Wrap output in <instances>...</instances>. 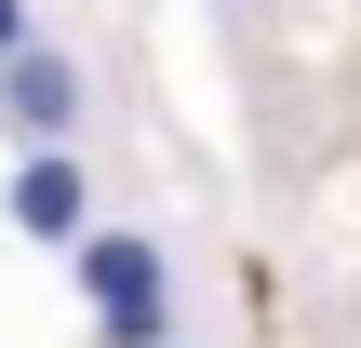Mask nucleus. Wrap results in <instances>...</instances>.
<instances>
[{
	"label": "nucleus",
	"mask_w": 361,
	"mask_h": 348,
	"mask_svg": "<svg viewBox=\"0 0 361 348\" xmlns=\"http://www.w3.org/2000/svg\"><path fill=\"white\" fill-rule=\"evenodd\" d=\"M67 295L107 322V308H161L174 295V241L161 228H121V215H94L80 241H67Z\"/></svg>",
	"instance_id": "f03ea898"
},
{
	"label": "nucleus",
	"mask_w": 361,
	"mask_h": 348,
	"mask_svg": "<svg viewBox=\"0 0 361 348\" xmlns=\"http://www.w3.org/2000/svg\"><path fill=\"white\" fill-rule=\"evenodd\" d=\"M80 121H94V67L40 27V40L0 67V134H13V161H54V148H80Z\"/></svg>",
	"instance_id": "f257e3e1"
},
{
	"label": "nucleus",
	"mask_w": 361,
	"mask_h": 348,
	"mask_svg": "<svg viewBox=\"0 0 361 348\" xmlns=\"http://www.w3.org/2000/svg\"><path fill=\"white\" fill-rule=\"evenodd\" d=\"M228 13H241V0H228Z\"/></svg>",
	"instance_id": "423d86ee"
},
{
	"label": "nucleus",
	"mask_w": 361,
	"mask_h": 348,
	"mask_svg": "<svg viewBox=\"0 0 361 348\" xmlns=\"http://www.w3.org/2000/svg\"><path fill=\"white\" fill-rule=\"evenodd\" d=\"M27 40H40V13H27V0H0V67H13Z\"/></svg>",
	"instance_id": "39448f33"
},
{
	"label": "nucleus",
	"mask_w": 361,
	"mask_h": 348,
	"mask_svg": "<svg viewBox=\"0 0 361 348\" xmlns=\"http://www.w3.org/2000/svg\"><path fill=\"white\" fill-rule=\"evenodd\" d=\"M0 215H13V241H27V255H67V241L94 228V161H80V148H54V161H13Z\"/></svg>",
	"instance_id": "7ed1b4c3"
},
{
	"label": "nucleus",
	"mask_w": 361,
	"mask_h": 348,
	"mask_svg": "<svg viewBox=\"0 0 361 348\" xmlns=\"http://www.w3.org/2000/svg\"><path fill=\"white\" fill-rule=\"evenodd\" d=\"M94 348H174V295H161V308H107Z\"/></svg>",
	"instance_id": "20e7f679"
},
{
	"label": "nucleus",
	"mask_w": 361,
	"mask_h": 348,
	"mask_svg": "<svg viewBox=\"0 0 361 348\" xmlns=\"http://www.w3.org/2000/svg\"><path fill=\"white\" fill-rule=\"evenodd\" d=\"M174 348H188V335H174Z\"/></svg>",
	"instance_id": "0eeeda50"
}]
</instances>
